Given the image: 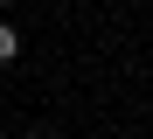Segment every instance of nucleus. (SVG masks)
<instances>
[{
    "mask_svg": "<svg viewBox=\"0 0 153 139\" xmlns=\"http://www.w3.org/2000/svg\"><path fill=\"white\" fill-rule=\"evenodd\" d=\"M14 49H21V35H14V28H0V63H14Z\"/></svg>",
    "mask_w": 153,
    "mask_h": 139,
    "instance_id": "1",
    "label": "nucleus"
}]
</instances>
